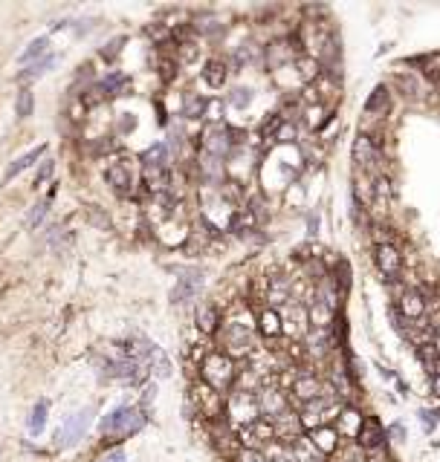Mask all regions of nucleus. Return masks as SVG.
I'll return each mask as SVG.
<instances>
[{"instance_id": "37", "label": "nucleus", "mask_w": 440, "mask_h": 462, "mask_svg": "<svg viewBox=\"0 0 440 462\" xmlns=\"http://www.w3.org/2000/svg\"><path fill=\"white\" fill-rule=\"evenodd\" d=\"M50 203H53V191H50V196H46L44 203H38L35 208H32V214H29V228H35V225L46 217V208H50Z\"/></svg>"}, {"instance_id": "31", "label": "nucleus", "mask_w": 440, "mask_h": 462, "mask_svg": "<svg viewBox=\"0 0 440 462\" xmlns=\"http://www.w3.org/2000/svg\"><path fill=\"white\" fill-rule=\"evenodd\" d=\"M206 102L200 95H194V93H188L186 95V104H183V115L186 119H200V115H206Z\"/></svg>"}, {"instance_id": "32", "label": "nucleus", "mask_w": 440, "mask_h": 462, "mask_svg": "<svg viewBox=\"0 0 440 462\" xmlns=\"http://www.w3.org/2000/svg\"><path fill=\"white\" fill-rule=\"evenodd\" d=\"M102 93L105 95H122V90L127 87V75H122V73H113V75H107L105 81H102Z\"/></svg>"}, {"instance_id": "1", "label": "nucleus", "mask_w": 440, "mask_h": 462, "mask_svg": "<svg viewBox=\"0 0 440 462\" xmlns=\"http://www.w3.org/2000/svg\"><path fill=\"white\" fill-rule=\"evenodd\" d=\"M145 422H148V416H145V410L142 407H130V405H119V407H113L107 416H102L99 422V431L105 439L110 442H122L127 436H134L139 434Z\"/></svg>"}, {"instance_id": "27", "label": "nucleus", "mask_w": 440, "mask_h": 462, "mask_svg": "<svg viewBox=\"0 0 440 462\" xmlns=\"http://www.w3.org/2000/svg\"><path fill=\"white\" fill-rule=\"evenodd\" d=\"M142 162H145V168H168V145L166 142L151 145L148 151H145Z\"/></svg>"}, {"instance_id": "21", "label": "nucleus", "mask_w": 440, "mask_h": 462, "mask_svg": "<svg viewBox=\"0 0 440 462\" xmlns=\"http://www.w3.org/2000/svg\"><path fill=\"white\" fill-rule=\"evenodd\" d=\"M203 145H206V151L209 156H223L226 151L232 147V139H229V130H223V127H209L206 133H203Z\"/></svg>"}, {"instance_id": "35", "label": "nucleus", "mask_w": 440, "mask_h": 462, "mask_svg": "<svg viewBox=\"0 0 440 462\" xmlns=\"http://www.w3.org/2000/svg\"><path fill=\"white\" fill-rule=\"evenodd\" d=\"M296 139H299V124L296 122H284L281 130L275 133V142H279V145H292Z\"/></svg>"}, {"instance_id": "18", "label": "nucleus", "mask_w": 440, "mask_h": 462, "mask_svg": "<svg viewBox=\"0 0 440 462\" xmlns=\"http://www.w3.org/2000/svg\"><path fill=\"white\" fill-rule=\"evenodd\" d=\"M200 286H203V275L200 272L183 275L180 280H177L174 292H171V304H188V301H194V295L200 292Z\"/></svg>"}, {"instance_id": "26", "label": "nucleus", "mask_w": 440, "mask_h": 462, "mask_svg": "<svg viewBox=\"0 0 440 462\" xmlns=\"http://www.w3.org/2000/svg\"><path fill=\"white\" fill-rule=\"evenodd\" d=\"M420 64V75L429 81V84L440 87V53L434 55H423V58H414Z\"/></svg>"}, {"instance_id": "12", "label": "nucleus", "mask_w": 440, "mask_h": 462, "mask_svg": "<svg viewBox=\"0 0 440 462\" xmlns=\"http://www.w3.org/2000/svg\"><path fill=\"white\" fill-rule=\"evenodd\" d=\"M307 439H310V445L324 459L336 456V451L342 448V436H339V431L333 425H322V427H316V431H307Z\"/></svg>"}, {"instance_id": "9", "label": "nucleus", "mask_w": 440, "mask_h": 462, "mask_svg": "<svg viewBox=\"0 0 440 462\" xmlns=\"http://www.w3.org/2000/svg\"><path fill=\"white\" fill-rule=\"evenodd\" d=\"M281 324H284V335H290L292 341L304 338L307 333H310V315H307V304L290 301L281 309Z\"/></svg>"}, {"instance_id": "22", "label": "nucleus", "mask_w": 440, "mask_h": 462, "mask_svg": "<svg viewBox=\"0 0 440 462\" xmlns=\"http://www.w3.org/2000/svg\"><path fill=\"white\" fill-rule=\"evenodd\" d=\"M333 107L331 104H304L301 115H304V127L313 130V133H319V130L328 124V119H333Z\"/></svg>"}, {"instance_id": "7", "label": "nucleus", "mask_w": 440, "mask_h": 462, "mask_svg": "<svg viewBox=\"0 0 440 462\" xmlns=\"http://www.w3.org/2000/svg\"><path fill=\"white\" fill-rule=\"evenodd\" d=\"M238 442L240 448H252V451H267L272 442H279V431H275V422L270 419H255L247 427H238Z\"/></svg>"}, {"instance_id": "2", "label": "nucleus", "mask_w": 440, "mask_h": 462, "mask_svg": "<svg viewBox=\"0 0 440 462\" xmlns=\"http://www.w3.org/2000/svg\"><path fill=\"white\" fill-rule=\"evenodd\" d=\"M238 364H235V358H229L223 350H211L206 353V358L200 361V378L209 385V387H215L218 393H229L235 387V378H238Z\"/></svg>"}, {"instance_id": "5", "label": "nucleus", "mask_w": 440, "mask_h": 462, "mask_svg": "<svg viewBox=\"0 0 440 462\" xmlns=\"http://www.w3.org/2000/svg\"><path fill=\"white\" fill-rule=\"evenodd\" d=\"M218 335L223 341V353L229 358H247L255 353V335H252V329H247L243 324L223 321Z\"/></svg>"}, {"instance_id": "46", "label": "nucleus", "mask_w": 440, "mask_h": 462, "mask_svg": "<svg viewBox=\"0 0 440 462\" xmlns=\"http://www.w3.org/2000/svg\"><path fill=\"white\" fill-rule=\"evenodd\" d=\"M432 346H434V353H437V355H440V333H437V335H434V338H432Z\"/></svg>"}, {"instance_id": "15", "label": "nucleus", "mask_w": 440, "mask_h": 462, "mask_svg": "<svg viewBox=\"0 0 440 462\" xmlns=\"http://www.w3.org/2000/svg\"><path fill=\"white\" fill-rule=\"evenodd\" d=\"M362 425H365L362 410L356 407V405H345V407H342V414L336 416L333 427L339 431V436H348V439L356 442V436H360V431H362Z\"/></svg>"}, {"instance_id": "3", "label": "nucleus", "mask_w": 440, "mask_h": 462, "mask_svg": "<svg viewBox=\"0 0 440 462\" xmlns=\"http://www.w3.org/2000/svg\"><path fill=\"white\" fill-rule=\"evenodd\" d=\"M188 399H191V407H194V414H197V416H203L209 422L226 419V396L218 393L215 387H209L203 378H197V382L191 385Z\"/></svg>"}, {"instance_id": "30", "label": "nucleus", "mask_w": 440, "mask_h": 462, "mask_svg": "<svg viewBox=\"0 0 440 462\" xmlns=\"http://www.w3.org/2000/svg\"><path fill=\"white\" fill-rule=\"evenodd\" d=\"M53 64H55V58H53V55H44L41 61H35V64H32L29 70L18 73V78H21V81H32V78H41V75H46V73H50V67H53Z\"/></svg>"}, {"instance_id": "17", "label": "nucleus", "mask_w": 440, "mask_h": 462, "mask_svg": "<svg viewBox=\"0 0 440 462\" xmlns=\"http://www.w3.org/2000/svg\"><path fill=\"white\" fill-rule=\"evenodd\" d=\"M385 439H388V434L382 431V425L377 419L365 416V425H362L360 436H356V445H360L362 451H377V448H385Z\"/></svg>"}, {"instance_id": "19", "label": "nucleus", "mask_w": 440, "mask_h": 462, "mask_svg": "<svg viewBox=\"0 0 440 462\" xmlns=\"http://www.w3.org/2000/svg\"><path fill=\"white\" fill-rule=\"evenodd\" d=\"M258 333L264 335V338H279V335H284V324H281V312L279 309H270V306H264L258 312Z\"/></svg>"}, {"instance_id": "45", "label": "nucleus", "mask_w": 440, "mask_h": 462, "mask_svg": "<svg viewBox=\"0 0 440 462\" xmlns=\"http://www.w3.org/2000/svg\"><path fill=\"white\" fill-rule=\"evenodd\" d=\"M307 223H310V234H316V225H319V217H316V214H310V217H307Z\"/></svg>"}, {"instance_id": "40", "label": "nucleus", "mask_w": 440, "mask_h": 462, "mask_svg": "<svg viewBox=\"0 0 440 462\" xmlns=\"http://www.w3.org/2000/svg\"><path fill=\"white\" fill-rule=\"evenodd\" d=\"M53 168H55V162H53V159H44V165H41V171H38V176H35V185H41V183H44V179H50Z\"/></svg>"}, {"instance_id": "25", "label": "nucleus", "mask_w": 440, "mask_h": 462, "mask_svg": "<svg viewBox=\"0 0 440 462\" xmlns=\"http://www.w3.org/2000/svg\"><path fill=\"white\" fill-rule=\"evenodd\" d=\"M46 416H50V402H35V407L29 410V422H26V427H29V434L32 436H41L44 434V427H46Z\"/></svg>"}, {"instance_id": "28", "label": "nucleus", "mask_w": 440, "mask_h": 462, "mask_svg": "<svg viewBox=\"0 0 440 462\" xmlns=\"http://www.w3.org/2000/svg\"><path fill=\"white\" fill-rule=\"evenodd\" d=\"M373 194H377V205H380V203H394V200H397V188H394V183H391L388 174L373 176Z\"/></svg>"}, {"instance_id": "44", "label": "nucleus", "mask_w": 440, "mask_h": 462, "mask_svg": "<svg viewBox=\"0 0 440 462\" xmlns=\"http://www.w3.org/2000/svg\"><path fill=\"white\" fill-rule=\"evenodd\" d=\"M432 393L440 399V376H434V378H432Z\"/></svg>"}, {"instance_id": "36", "label": "nucleus", "mask_w": 440, "mask_h": 462, "mask_svg": "<svg viewBox=\"0 0 440 462\" xmlns=\"http://www.w3.org/2000/svg\"><path fill=\"white\" fill-rule=\"evenodd\" d=\"M394 84L405 95H420V78H414V75H394Z\"/></svg>"}, {"instance_id": "8", "label": "nucleus", "mask_w": 440, "mask_h": 462, "mask_svg": "<svg viewBox=\"0 0 440 462\" xmlns=\"http://www.w3.org/2000/svg\"><path fill=\"white\" fill-rule=\"evenodd\" d=\"M258 407H261V416L264 419H270V422L281 419L290 410V393H284L275 385H264L258 390Z\"/></svg>"}, {"instance_id": "38", "label": "nucleus", "mask_w": 440, "mask_h": 462, "mask_svg": "<svg viewBox=\"0 0 440 462\" xmlns=\"http://www.w3.org/2000/svg\"><path fill=\"white\" fill-rule=\"evenodd\" d=\"M235 462H267V454L264 451H252V448H240Z\"/></svg>"}, {"instance_id": "6", "label": "nucleus", "mask_w": 440, "mask_h": 462, "mask_svg": "<svg viewBox=\"0 0 440 462\" xmlns=\"http://www.w3.org/2000/svg\"><path fill=\"white\" fill-rule=\"evenodd\" d=\"M351 156H353V165H356V171H362L368 176H380L385 174L382 171V147L373 145V139L368 133H360L353 139V147H351Z\"/></svg>"}, {"instance_id": "13", "label": "nucleus", "mask_w": 440, "mask_h": 462, "mask_svg": "<svg viewBox=\"0 0 440 462\" xmlns=\"http://www.w3.org/2000/svg\"><path fill=\"white\" fill-rule=\"evenodd\" d=\"M391 104H394V95H391V90L385 84L373 87V93L368 95V102H365V119L368 122L373 119V124H380L385 115L391 113Z\"/></svg>"}, {"instance_id": "34", "label": "nucleus", "mask_w": 440, "mask_h": 462, "mask_svg": "<svg viewBox=\"0 0 440 462\" xmlns=\"http://www.w3.org/2000/svg\"><path fill=\"white\" fill-rule=\"evenodd\" d=\"M46 46H50V38H46V35H41V38H35V41H29V46L21 53V61L26 64V61H32V58L44 55V53H46Z\"/></svg>"}, {"instance_id": "39", "label": "nucleus", "mask_w": 440, "mask_h": 462, "mask_svg": "<svg viewBox=\"0 0 440 462\" xmlns=\"http://www.w3.org/2000/svg\"><path fill=\"white\" fill-rule=\"evenodd\" d=\"M96 462H127V456H125V451H122V448H113V451L102 454Z\"/></svg>"}, {"instance_id": "24", "label": "nucleus", "mask_w": 440, "mask_h": 462, "mask_svg": "<svg viewBox=\"0 0 440 462\" xmlns=\"http://www.w3.org/2000/svg\"><path fill=\"white\" fill-rule=\"evenodd\" d=\"M226 78H229V67H226L223 61H218V58H211V61H206V67H203V81L211 87V90H220L223 84H226Z\"/></svg>"}, {"instance_id": "43", "label": "nucleus", "mask_w": 440, "mask_h": 462, "mask_svg": "<svg viewBox=\"0 0 440 462\" xmlns=\"http://www.w3.org/2000/svg\"><path fill=\"white\" fill-rule=\"evenodd\" d=\"M388 436H394L397 442H403V439H405V427H403V425H391V427H388Z\"/></svg>"}, {"instance_id": "23", "label": "nucleus", "mask_w": 440, "mask_h": 462, "mask_svg": "<svg viewBox=\"0 0 440 462\" xmlns=\"http://www.w3.org/2000/svg\"><path fill=\"white\" fill-rule=\"evenodd\" d=\"M44 154H46V145H38V147H32L29 154L18 156V159H15V162L9 165V168H6V174H3V183H12L15 176H21V174H24L26 168H32V165H35V162H38Z\"/></svg>"}, {"instance_id": "29", "label": "nucleus", "mask_w": 440, "mask_h": 462, "mask_svg": "<svg viewBox=\"0 0 440 462\" xmlns=\"http://www.w3.org/2000/svg\"><path fill=\"white\" fill-rule=\"evenodd\" d=\"M32 110H35V95H32L29 87H24L18 93V98H15V115H18V119H29Z\"/></svg>"}, {"instance_id": "4", "label": "nucleus", "mask_w": 440, "mask_h": 462, "mask_svg": "<svg viewBox=\"0 0 440 462\" xmlns=\"http://www.w3.org/2000/svg\"><path fill=\"white\" fill-rule=\"evenodd\" d=\"M255 419H261V407H258V393H243V390H229L226 393V422L238 427H247Z\"/></svg>"}, {"instance_id": "16", "label": "nucleus", "mask_w": 440, "mask_h": 462, "mask_svg": "<svg viewBox=\"0 0 440 462\" xmlns=\"http://www.w3.org/2000/svg\"><path fill=\"white\" fill-rule=\"evenodd\" d=\"M105 179L113 185L116 194H130V188H134V171H130V165L125 159L110 162L107 171H105Z\"/></svg>"}, {"instance_id": "10", "label": "nucleus", "mask_w": 440, "mask_h": 462, "mask_svg": "<svg viewBox=\"0 0 440 462\" xmlns=\"http://www.w3.org/2000/svg\"><path fill=\"white\" fill-rule=\"evenodd\" d=\"M93 414H96L93 407H81L78 414H73L67 422H64V427L55 434V439H58L61 448H70V445H76L81 436L87 434V427H90V422H93Z\"/></svg>"}, {"instance_id": "42", "label": "nucleus", "mask_w": 440, "mask_h": 462, "mask_svg": "<svg viewBox=\"0 0 440 462\" xmlns=\"http://www.w3.org/2000/svg\"><path fill=\"white\" fill-rule=\"evenodd\" d=\"M420 419H423V425H426V431H434V414L432 410H420Z\"/></svg>"}, {"instance_id": "11", "label": "nucleus", "mask_w": 440, "mask_h": 462, "mask_svg": "<svg viewBox=\"0 0 440 462\" xmlns=\"http://www.w3.org/2000/svg\"><path fill=\"white\" fill-rule=\"evenodd\" d=\"M373 263H377V269H380V275L385 280L400 277V272H403V252H400V246L377 243V246H373Z\"/></svg>"}, {"instance_id": "41", "label": "nucleus", "mask_w": 440, "mask_h": 462, "mask_svg": "<svg viewBox=\"0 0 440 462\" xmlns=\"http://www.w3.org/2000/svg\"><path fill=\"white\" fill-rule=\"evenodd\" d=\"M122 44H125V38H116V41H110V46H105V49H102V55H105V58H113V55H116L119 49H122Z\"/></svg>"}, {"instance_id": "20", "label": "nucleus", "mask_w": 440, "mask_h": 462, "mask_svg": "<svg viewBox=\"0 0 440 462\" xmlns=\"http://www.w3.org/2000/svg\"><path fill=\"white\" fill-rule=\"evenodd\" d=\"M220 326H223L220 309L215 304H203L197 309V329H200V335H218Z\"/></svg>"}, {"instance_id": "33", "label": "nucleus", "mask_w": 440, "mask_h": 462, "mask_svg": "<svg viewBox=\"0 0 440 462\" xmlns=\"http://www.w3.org/2000/svg\"><path fill=\"white\" fill-rule=\"evenodd\" d=\"M226 102H229V107H235V110L249 107V102H252V90H249V87H235L229 95H226Z\"/></svg>"}, {"instance_id": "14", "label": "nucleus", "mask_w": 440, "mask_h": 462, "mask_svg": "<svg viewBox=\"0 0 440 462\" xmlns=\"http://www.w3.org/2000/svg\"><path fill=\"white\" fill-rule=\"evenodd\" d=\"M397 309H400V315L405 321H420V318H426L429 301L423 298L417 289H405V292H400V298H397Z\"/></svg>"}]
</instances>
